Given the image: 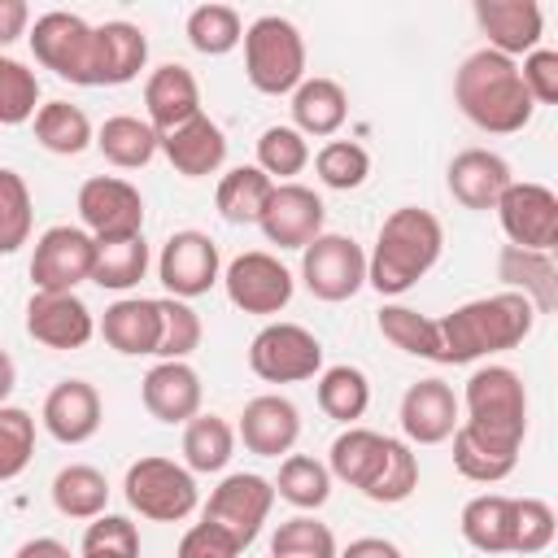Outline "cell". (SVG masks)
I'll list each match as a JSON object with an SVG mask.
<instances>
[{
    "label": "cell",
    "instance_id": "6da1fadb",
    "mask_svg": "<svg viewBox=\"0 0 558 558\" xmlns=\"http://www.w3.org/2000/svg\"><path fill=\"white\" fill-rule=\"evenodd\" d=\"M440 327V366H466L493 353H506L514 344H523L536 327V310L527 296L519 292H493V296H475L458 310H449L445 318H436Z\"/></svg>",
    "mask_w": 558,
    "mask_h": 558
},
{
    "label": "cell",
    "instance_id": "7a4b0ae2",
    "mask_svg": "<svg viewBox=\"0 0 558 558\" xmlns=\"http://www.w3.org/2000/svg\"><path fill=\"white\" fill-rule=\"evenodd\" d=\"M453 100H458L462 118L488 135H514L536 113V105L519 78V61H510L493 48H480L458 65Z\"/></svg>",
    "mask_w": 558,
    "mask_h": 558
},
{
    "label": "cell",
    "instance_id": "3957f363",
    "mask_svg": "<svg viewBox=\"0 0 558 558\" xmlns=\"http://www.w3.org/2000/svg\"><path fill=\"white\" fill-rule=\"evenodd\" d=\"M440 248H445L440 218L432 209L401 205L379 222L375 248L366 257V283L379 296H401L440 262Z\"/></svg>",
    "mask_w": 558,
    "mask_h": 558
},
{
    "label": "cell",
    "instance_id": "277c9868",
    "mask_svg": "<svg viewBox=\"0 0 558 558\" xmlns=\"http://www.w3.org/2000/svg\"><path fill=\"white\" fill-rule=\"evenodd\" d=\"M462 405H466V418L458 427H466L480 445L519 458L523 436H527V388H523L519 371H510V366L471 371Z\"/></svg>",
    "mask_w": 558,
    "mask_h": 558
},
{
    "label": "cell",
    "instance_id": "5b68a950",
    "mask_svg": "<svg viewBox=\"0 0 558 558\" xmlns=\"http://www.w3.org/2000/svg\"><path fill=\"white\" fill-rule=\"evenodd\" d=\"M31 52L44 70H52L57 78L74 83V87H105V70H100V35L96 26H87L78 13L52 9L44 17H35V26L26 31Z\"/></svg>",
    "mask_w": 558,
    "mask_h": 558
},
{
    "label": "cell",
    "instance_id": "8992f818",
    "mask_svg": "<svg viewBox=\"0 0 558 558\" xmlns=\"http://www.w3.org/2000/svg\"><path fill=\"white\" fill-rule=\"evenodd\" d=\"M240 44H244V74L262 96H288V92L301 87V78H305V39L288 17L262 13L244 31Z\"/></svg>",
    "mask_w": 558,
    "mask_h": 558
},
{
    "label": "cell",
    "instance_id": "52a82bcc",
    "mask_svg": "<svg viewBox=\"0 0 558 558\" xmlns=\"http://www.w3.org/2000/svg\"><path fill=\"white\" fill-rule=\"evenodd\" d=\"M126 506L153 523H179L196 510L201 493H196V475L170 458H140L126 466L122 480Z\"/></svg>",
    "mask_w": 558,
    "mask_h": 558
},
{
    "label": "cell",
    "instance_id": "ba28073f",
    "mask_svg": "<svg viewBox=\"0 0 558 558\" xmlns=\"http://www.w3.org/2000/svg\"><path fill=\"white\" fill-rule=\"evenodd\" d=\"M248 371L266 384H301L323 371V344L301 323H266L248 344Z\"/></svg>",
    "mask_w": 558,
    "mask_h": 558
},
{
    "label": "cell",
    "instance_id": "9c48e42d",
    "mask_svg": "<svg viewBox=\"0 0 558 558\" xmlns=\"http://www.w3.org/2000/svg\"><path fill=\"white\" fill-rule=\"evenodd\" d=\"M301 279L318 301H349L366 283V253L353 235L323 231L301 248Z\"/></svg>",
    "mask_w": 558,
    "mask_h": 558
},
{
    "label": "cell",
    "instance_id": "30bf717a",
    "mask_svg": "<svg viewBox=\"0 0 558 558\" xmlns=\"http://www.w3.org/2000/svg\"><path fill=\"white\" fill-rule=\"evenodd\" d=\"M270 506H275V484H270L266 475H257V471H235V475H227V480L209 493L201 519L214 523V527H222V532L244 549V545L257 541V532H262Z\"/></svg>",
    "mask_w": 558,
    "mask_h": 558
},
{
    "label": "cell",
    "instance_id": "8fae6325",
    "mask_svg": "<svg viewBox=\"0 0 558 558\" xmlns=\"http://www.w3.org/2000/svg\"><path fill=\"white\" fill-rule=\"evenodd\" d=\"M78 218L96 244L144 235V196L118 174H96L78 187Z\"/></svg>",
    "mask_w": 558,
    "mask_h": 558
},
{
    "label": "cell",
    "instance_id": "7c38bea8",
    "mask_svg": "<svg viewBox=\"0 0 558 558\" xmlns=\"http://www.w3.org/2000/svg\"><path fill=\"white\" fill-rule=\"evenodd\" d=\"M493 209H497V222H501V231L514 248L554 253V244H558V196H554V187L532 183V179H523V183L514 179Z\"/></svg>",
    "mask_w": 558,
    "mask_h": 558
},
{
    "label": "cell",
    "instance_id": "4fadbf2b",
    "mask_svg": "<svg viewBox=\"0 0 558 558\" xmlns=\"http://www.w3.org/2000/svg\"><path fill=\"white\" fill-rule=\"evenodd\" d=\"M96 266V240L83 227H48L35 240V257H31V283L35 292H74L83 279H92Z\"/></svg>",
    "mask_w": 558,
    "mask_h": 558
},
{
    "label": "cell",
    "instance_id": "5bb4252c",
    "mask_svg": "<svg viewBox=\"0 0 558 558\" xmlns=\"http://www.w3.org/2000/svg\"><path fill=\"white\" fill-rule=\"evenodd\" d=\"M157 279L166 283V292L174 301H192V296H205L218 279H222V257H218V244L205 235V231H174L166 244H161V257H157Z\"/></svg>",
    "mask_w": 558,
    "mask_h": 558
},
{
    "label": "cell",
    "instance_id": "9a60e30c",
    "mask_svg": "<svg viewBox=\"0 0 558 558\" xmlns=\"http://www.w3.org/2000/svg\"><path fill=\"white\" fill-rule=\"evenodd\" d=\"M222 288H227V301L244 314H279L292 301V270L275 253L253 248L222 270Z\"/></svg>",
    "mask_w": 558,
    "mask_h": 558
},
{
    "label": "cell",
    "instance_id": "2e32d148",
    "mask_svg": "<svg viewBox=\"0 0 558 558\" xmlns=\"http://www.w3.org/2000/svg\"><path fill=\"white\" fill-rule=\"evenodd\" d=\"M323 196L314 187H301V183H275L257 227L270 244L279 248H305L314 235H323Z\"/></svg>",
    "mask_w": 558,
    "mask_h": 558
},
{
    "label": "cell",
    "instance_id": "e0dca14e",
    "mask_svg": "<svg viewBox=\"0 0 558 558\" xmlns=\"http://www.w3.org/2000/svg\"><path fill=\"white\" fill-rule=\"evenodd\" d=\"M26 336L44 349H83L96 336L92 310L74 292H35L26 301Z\"/></svg>",
    "mask_w": 558,
    "mask_h": 558
},
{
    "label": "cell",
    "instance_id": "ac0fdd59",
    "mask_svg": "<svg viewBox=\"0 0 558 558\" xmlns=\"http://www.w3.org/2000/svg\"><path fill=\"white\" fill-rule=\"evenodd\" d=\"M458 410L462 405H458V397H453V388L445 379L432 375V379L410 384L405 397H401V410H397L405 445H445L462 423Z\"/></svg>",
    "mask_w": 558,
    "mask_h": 558
},
{
    "label": "cell",
    "instance_id": "d6986e66",
    "mask_svg": "<svg viewBox=\"0 0 558 558\" xmlns=\"http://www.w3.org/2000/svg\"><path fill=\"white\" fill-rule=\"evenodd\" d=\"M475 22L488 35V48L510 61L541 48L545 35V13L536 0H475Z\"/></svg>",
    "mask_w": 558,
    "mask_h": 558
},
{
    "label": "cell",
    "instance_id": "ffe728a7",
    "mask_svg": "<svg viewBox=\"0 0 558 558\" xmlns=\"http://www.w3.org/2000/svg\"><path fill=\"white\" fill-rule=\"evenodd\" d=\"M235 436L257 458H279V453L288 458L296 436H301V410L288 397H279V392H262V397H253L244 405Z\"/></svg>",
    "mask_w": 558,
    "mask_h": 558
},
{
    "label": "cell",
    "instance_id": "44dd1931",
    "mask_svg": "<svg viewBox=\"0 0 558 558\" xmlns=\"http://www.w3.org/2000/svg\"><path fill=\"white\" fill-rule=\"evenodd\" d=\"M445 183H449V196L466 209H493L501 201V192L514 183L510 174V161L493 148H462L449 170H445Z\"/></svg>",
    "mask_w": 558,
    "mask_h": 558
},
{
    "label": "cell",
    "instance_id": "7402d4cb",
    "mask_svg": "<svg viewBox=\"0 0 558 558\" xmlns=\"http://www.w3.org/2000/svg\"><path fill=\"white\" fill-rule=\"evenodd\" d=\"M144 109H148V126L157 135L192 122L201 113V87H196V74L179 61H166L157 65L148 78H144Z\"/></svg>",
    "mask_w": 558,
    "mask_h": 558
},
{
    "label": "cell",
    "instance_id": "603a6c76",
    "mask_svg": "<svg viewBox=\"0 0 558 558\" xmlns=\"http://www.w3.org/2000/svg\"><path fill=\"white\" fill-rule=\"evenodd\" d=\"M157 153H166V161L183 174V179H205V174H218L222 161H227V135L214 118L196 113L192 122L157 135Z\"/></svg>",
    "mask_w": 558,
    "mask_h": 558
},
{
    "label": "cell",
    "instance_id": "cb8c5ba5",
    "mask_svg": "<svg viewBox=\"0 0 558 558\" xmlns=\"http://www.w3.org/2000/svg\"><path fill=\"white\" fill-rule=\"evenodd\" d=\"M44 427L61 445H83L100 432V392L87 379H61L39 410Z\"/></svg>",
    "mask_w": 558,
    "mask_h": 558
},
{
    "label": "cell",
    "instance_id": "d4e9b609",
    "mask_svg": "<svg viewBox=\"0 0 558 558\" xmlns=\"http://www.w3.org/2000/svg\"><path fill=\"white\" fill-rule=\"evenodd\" d=\"M140 397H144V410L157 418V423H187L201 414V375L187 366V362H157L144 384H140Z\"/></svg>",
    "mask_w": 558,
    "mask_h": 558
},
{
    "label": "cell",
    "instance_id": "484cf974",
    "mask_svg": "<svg viewBox=\"0 0 558 558\" xmlns=\"http://www.w3.org/2000/svg\"><path fill=\"white\" fill-rule=\"evenodd\" d=\"M100 336L122 357H153L157 353V336H161L157 301H148V296H122V301H113L105 310V318H100Z\"/></svg>",
    "mask_w": 558,
    "mask_h": 558
},
{
    "label": "cell",
    "instance_id": "4316f807",
    "mask_svg": "<svg viewBox=\"0 0 558 558\" xmlns=\"http://www.w3.org/2000/svg\"><path fill=\"white\" fill-rule=\"evenodd\" d=\"M497 275L506 279L510 292L527 296L536 314H554L558 310V266H554V253H532V248L506 244L501 257H497Z\"/></svg>",
    "mask_w": 558,
    "mask_h": 558
},
{
    "label": "cell",
    "instance_id": "83f0119b",
    "mask_svg": "<svg viewBox=\"0 0 558 558\" xmlns=\"http://www.w3.org/2000/svg\"><path fill=\"white\" fill-rule=\"evenodd\" d=\"M384 453H388V436H379V432L353 423V427H344V432L331 440V449H327V471H331V480H340V484L366 493L371 480H375L379 466H384Z\"/></svg>",
    "mask_w": 558,
    "mask_h": 558
},
{
    "label": "cell",
    "instance_id": "f1b7e54d",
    "mask_svg": "<svg viewBox=\"0 0 558 558\" xmlns=\"http://www.w3.org/2000/svg\"><path fill=\"white\" fill-rule=\"evenodd\" d=\"M462 541L480 554H510L514 545V497L506 493H480L458 514Z\"/></svg>",
    "mask_w": 558,
    "mask_h": 558
},
{
    "label": "cell",
    "instance_id": "f546056e",
    "mask_svg": "<svg viewBox=\"0 0 558 558\" xmlns=\"http://www.w3.org/2000/svg\"><path fill=\"white\" fill-rule=\"evenodd\" d=\"M344 118H349V96L336 78H323V74L301 78V87L292 92V126L301 135L327 140L344 126Z\"/></svg>",
    "mask_w": 558,
    "mask_h": 558
},
{
    "label": "cell",
    "instance_id": "4dcf8cb0",
    "mask_svg": "<svg viewBox=\"0 0 558 558\" xmlns=\"http://www.w3.org/2000/svg\"><path fill=\"white\" fill-rule=\"evenodd\" d=\"M52 506L65 519H83V523L100 519L105 506H109V480H105V471H96L87 462L61 466L52 475Z\"/></svg>",
    "mask_w": 558,
    "mask_h": 558
},
{
    "label": "cell",
    "instance_id": "1f68e13d",
    "mask_svg": "<svg viewBox=\"0 0 558 558\" xmlns=\"http://www.w3.org/2000/svg\"><path fill=\"white\" fill-rule=\"evenodd\" d=\"M157 131L144 122V118H131V113H113V118H105L100 122V131H96V148H100V157L109 161V166H118V170H140V166H148L153 157H157Z\"/></svg>",
    "mask_w": 558,
    "mask_h": 558
},
{
    "label": "cell",
    "instance_id": "d6a6232c",
    "mask_svg": "<svg viewBox=\"0 0 558 558\" xmlns=\"http://www.w3.org/2000/svg\"><path fill=\"white\" fill-rule=\"evenodd\" d=\"M100 35V70H105V87H122L131 78H140V70L148 65V39L135 22H105L96 26Z\"/></svg>",
    "mask_w": 558,
    "mask_h": 558
},
{
    "label": "cell",
    "instance_id": "836d02e7",
    "mask_svg": "<svg viewBox=\"0 0 558 558\" xmlns=\"http://www.w3.org/2000/svg\"><path fill=\"white\" fill-rule=\"evenodd\" d=\"M35 122V140L48 148V153H61V157H78L83 148L96 144V131H92V118L70 105V100H44L39 113L31 118Z\"/></svg>",
    "mask_w": 558,
    "mask_h": 558
},
{
    "label": "cell",
    "instance_id": "e575fe53",
    "mask_svg": "<svg viewBox=\"0 0 558 558\" xmlns=\"http://www.w3.org/2000/svg\"><path fill=\"white\" fill-rule=\"evenodd\" d=\"M270 192H275V183H270L257 166H235V170H227V174L218 179L214 205H218V214H222L227 222H235V227H253V222L262 218Z\"/></svg>",
    "mask_w": 558,
    "mask_h": 558
},
{
    "label": "cell",
    "instance_id": "d590c367",
    "mask_svg": "<svg viewBox=\"0 0 558 558\" xmlns=\"http://www.w3.org/2000/svg\"><path fill=\"white\" fill-rule=\"evenodd\" d=\"M235 453V427L218 414H196L183 423V462L192 475L222 471Z\"/></svg>",
    "mask_w": 558,
    "mask_h": 558
},
{
    "label": "cell",
    "instance_id": "8d00e7d4",
    "mask_svg": "<svg viewBox=\"0 0 558 558\" xmlns=\"http://www.w3.org/2000/svg\"><path fill=\"white\" fill-rule=\"evenodd\" d=\"M375 323H379V336H384L388 344H397L401 353L423 357V362H440V357H445L436 318H427V314H418V310H410V305H384Z\"/></svg>",
    "mask_w": 558,
    "mask_h": 558
},
{
    "label": "cell",
    "instance_id": "74e56055",
    "mask_svg": "<svg viewBox=\"0 0 558 558\" xmlns=\"http://www.w3.org/2000/svg\"><path fill=\"white\" fill-rule=\"evenodd\" d=\"M366 405H371V384H366V371L362 366L340 362V366L318 371V410L327 418L353 427L366 414Z\"/></svg>",
    "mask_w": 558,
    "mask_h": 558
},
{
    "label": "cell",
    "instance_id": "f35d334b",
    "mask_svg": "<svg viewBox=\"0 0 558 558\" xmlns=\"http://www.w3.org/2000/svg\"><path fill=\"white\" fill-rule=\"evenodd\" d=\"M275 493H279L288 506H296V510H318V506H327V497H331V471H327V462H318V458H310V453H288V458L279 462Z\"/></svg>",
    "mask_w": 558,
    "mask_h": 558
},
{
    "label": "cell",
    "instance_id": "ab89813d",
    "mask_svg": "<svg viewBox=\"0 0 558 558\" xmlns=\"http://www.w3.org/2000/svg\"><path fill=\"white\" fill-rule=\"evenodd\" d=\"M144 270H148V244H144V235L96 244L92 283H100L109 292H126V288H135L144 279Z\"/></svg>",
    "mask_w": 558,
    "mask_h": 558
},
{
    "label": "cell",
    "instance_id": "60d3db41",
    "mask_svg": "<svg viewBox=\"0 0 558 558\" xmlns=\"http://www.w3.org/2000/svg\"><path fill=\"white\" fill-rule=\"evenodd\" d=\"M187 44L205 57H227L244 39V22L231 4H196L187 13Z\"/></svg>",
    "mask_w": 558,
    "mask_h": 558
},
{
    "label": "cell",
    "instance_id": "b9f144b4",
    "mask_svg": "<svg viewBox=\"0 0 558 558\" xmlns=\"http://www.w3.org/2000/svg\"><path fill=\"white\" fill-rule=\"evenodd\" d=\"M310 166V144L296 126H266L257 135V170L275 183H292V174H301Z\"/></svg>",
    "mask_w": 558,
    "mask_h": 558
},
{
    "label": "cell",
    "instance_id": "7bdbcfd3",
    "mask_svg": "<svg viewBox=\"0 0 558 558\" xmlns=\"http://www.w3.org/2000/svg\"><path fill=\"white\" fill-rule=\"evenodd\" d=\"M336 536L314 514H292L270 536V558H336Z\"/></svg>",
    "mask_w": 558,
    "mask_h": 558
},
{
    "label": "cell",
    "instance_id": "ee69618b",
    "mask_svg": "<svg viewBox=\"0 0 558 558\" xmlns=\"http://www.w3.org/2000/svg\"><path fill=\"white\" fill-rule=\"evenodd\" d=\"M31 227H35L31 187L17 170L0 166V253H17L31 240Z\"/></svg>",
    "mask_w": 558,
    "mask_h": 558
},
{
    "label": "cell",
    "instance_id": "f6af8a7d",
    "mask_svg": "<svg viewBox=\"0 0 558 558\" xmlns=\"http://www.w3.org/2000/svg\"><path fill=\"white\" fill-rule=\"evenodd\" d=\"M157 314H161V336H157V353L161 362H187V353L201 349V318L187 301H174V296H161L157 301Z\"/></svg>",
    "mask_w": 558,
    "mask_h": 558
},
{
    "label": "cell",
    "instance_id": "bcb514c9",
    "mask_svg": "<svg viewBox=\"0 0 558 558\" xmlns=\"http://www.w3.org/2000/svg\"><path fill=\"white\" fill-rule=\"evenodd\" d=\"M414 488H418V458H414V449H410L405 440H392V436H388L384 466H379V475L371 480V488H366L362 497H366V501H379V506H397V501H405Z\"/></svg>",
    "mask_w": 558,
    "mask_h": 558
},
{
    "label": "cell",
    "instance_id": "7dc6e473",
    "mask_svg": "<svg viewBox=\"0 0 558 558\" xmlns=\"http://www.w3.org/2000/svg\"><path fill=\"white\" fill-rule=\"evenodd\" d=\"M39 113V78L31 65L0 57V126H22Z\"/></svg>",
    "mask_w": 558,
    "mask_h": 558
},
{
    "label": "cell",
    "instance_id": "c3c4849f",
    "mask_svg": "<svg viewBox=\"0 0 558 558\" xmlns=\"http://www.w3.org/2000/svg\"><path fill=\"white\" fill-rule=\"evenodd\" d=\"M314 170H318V179H323L327 187L353 192V187L366 183L371 157H366V148H362L357 140H327V144L318 148V157H314Z\"/></svg>",
    "mask_w": 558,
    "mask_h": 558
},
{
    "label": "cell",
    "instance_id": "681fc988",
    "mask_svg": "<svg viewBox=\"0 0 558 558\" xmlns=\"http://www.w3.org/2000/svg\"><path fill=\"white\" fill-rule=\"evenodd\" d=\"M449 440H453V466H458V475H466V480H475V484H501V480L519 466V458L480 445L466 427H458Z\"/></svg>",
    "mask_w": 558,
    "mask_h": 558
},
{
    "label": "cell",
    "instance_id": "f907efd6",
    "mask_svg": "<svg viewBox=\"0 0 558 558\" xmlns=\"http://www.w3.org/2000/svg\"><path fill=\"white\" fill-rule=\"evenodd\" d=\"M35 453V418L22 405H0V484L17 480Z\"/></svg>",
    "mask_w": 558,
    "mask_h": 558
},
{
    "label": "cell",
    "instance_id": "816d5d0a",
    "mask_svg": "<svg viewBox=\"0 0 558 558\" xmlns=\"http://www.w3.org/2000/svg\"><path fill=\"white\" fill-rule=\"evenodd\" d=\"M78 558H140V532L126 514H100L87 523Z\"/></svg>",
    "mask_w": 558,
    "mask_h": 558
},
{
    "label": "cell",
    "instance_id": "f5cc1de1",
    "mask_svg": "<svg viewBox=\"0 0 558 558\" xmlns=\"http://www.w3.org/2000/svg\"><path fill=\"white\" fill-rule=\"evenodd\" d=\"M554 532H558V519H554L549 501L514 497V545H510V554H541V549H549Z\"/></svg>",
    "mask_w": 558,
    "mask_h": 558
},
{
    "label": "cell",
    "instance_id": "db71d44e",
    "mask_svg": "<svg viewBox=\"0 0 558 558\" xmlns=\"http://www.w3.org/2000/svg\"><path fill=\"white\" fill-rule=\"evenodd\" d=\"M519 78L532 105H558V52L554 48H532L519 65Z\"/></svg>",
    "mask_w": 558,
    "mask_h": 558
},
{
    "label": "cell",
    "instance_id": "11a10c76",
    "mask_svg": "<svg viewBox=\"0 0 558 558\" xmlns=\"http://www.w3.org/2000/svg\"><path fill=\"white\" fill-rule=\"evenodd\" d=\"M174 558H240V545L222 532V527H214V523H196V527H187L183 532V541H179V554Z\"/></svg>",
    "mask_w": 558,
    "mask_h": 558
},
{
    "label": "cell",
    "instance_id": "9f6ffc18",
    "mask_svg": "<svg viewBox=\"0 0 558 558\" xmlns=\"http://www.w3.org/2000/svg\"><path fill=\"white\" fill-rule=\"evenodd\" d=\"M26 26H31L26 0H0V48L17 44V39L26 35Z\"/></svg>",
    "mask_w": 558,
    "mask_h": 558
},
{
    "label": "cell",
    "instance_id": "6f0895ef",
    "mask_svg": "<svg viewBox=\"0 0 558 558\" xmlns=\"http://www.w3.org/2000/svg\"><path fill=\"white\" fill-rule=\"evenodd\" d=\"M336 558H401V549H397L392 541H384V536H357V541H349V549H340Z\"/></svg>",
    "mask_w": 558,
    "mask_h": 558
},
{
    "label": "cell",
    "instance_id": "680465c9",
    "mask_svg": "<svg viewBox=\"0 0 558 558\" xmlns=\"http://www.w3.org/2000/svg\"><path fill=\"white\" fill-rule=\"evenodd\" d=\"M13 558H74V554H70V545H61L57 536H35V541H26Z\"/></svg>",
    "mask_w": 558,
    "mask_h": 558
},
{
    "label": "cell",
    "instance_id": "91938a15",
    "mask_svg": "<svg viewBox=\"0 0 558 558\" xmlns=\"http://www.w3.org/2000/svg\"><path fill=\"white\" fill-rule=\"evenodd\" d=\"M17 388V366H13V357L0 349V405L9 401V392Z\"/></svg>",
    "mask_w": 558,
    "mask_h": 558
}]
</instances>
